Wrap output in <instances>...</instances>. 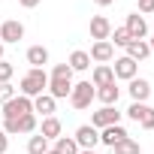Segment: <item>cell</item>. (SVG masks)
<instances>
[{"label": "cell", "mask_w": 154, "mask_h": 154, "mask_svg": "<svg viewBox=\"0 0 154 154\" xmlns=\"http://www.w3.org/2000/svg\"><path fill=\"white\" fill-rule=\"evenodd\" d=\"M18 91L24 94V97H39V94H45L48 91V72L45 69H36V66H30L24 75H21V85H18Z\"/></svg>", "instance_id": "1"}, {"label": "cell", "mask_w": 154, "mask_h": 154, "mask_svg": "<svg viewBox=\"0 0 154 154\" xmlns=\"http://www.w3.org/2000/svg\"><path fill=\"white\" fill-rule=\"evenodd\" d=\"M118 121H121V112H118L115 106H103V109H97V112L91 115V127H97V130L112 127V124H118Z\"/></svg>", "instance_id": "7"}, {"label": "cell", "mask_w": 154, "mask_h": 154, "mask_svg": "<svg viewBox=\"0 0 154 154\" xmlns=\"http://www.w3.org/2000/svg\"><path fill=\"white\" fill-rule=\"evenodd\" d=\"M127 136H130V133H127L121 124H112V127H103V130H100V142L109 145V148H115V145H118L121 139H127Z\"/></svg>", "instance_id": "13"}, {"label": "cell", "mask_w": 154, "mask_h": 154, "mask_svg": "<svg viewBox=\"0 0 154 154\" xmlns=\"http://www.w3.org/2000/svg\"><path fill=\"white\" fill-rule=\"evenodd\" d=\"M112 72H115V79H124V82H130V79H136L139 63H136V60H130L127 54H121V57H115V63H112Z\"/></svg>", "instance_id": "8"}, {"label": "cell", "mask_w": 154, "mask_h": 154, "mask_svg": "<svg viewBox=\"0 0 154 154\" xmlns=\"http://www.w3.org/2000/svg\"><path fill=\"white\" fill-rule=\"evenodd\" d=\"M148 45H151V51H154V30H151V39H148Z\"/></svg>", "instance_id": "35"}, {"label": "cell", "mask_w": 154, "mask_h": 154, "mask_svg": "<svg viewBox=\"0 0 154 154\" xmlns=\"http://www.w3.org/2000/svg\"><path fill=\"white\" fill-rule=\"evenodd\" d=\"M36 115L30 112V115H21V118H3V130L6 136H18V133H36Z\"/></svg>", "instance_id": "3"}, {"label": "cell", "mask_w": 154, "mask_h": 154, "mask_svg": "<svg viewBox=\"0 0 154 154\" xmlns=\"http://www.w3.org/2000/svg\"><path fill=\"white\" fill-rule=\"evenodd\" d=\"M130 97H133V103H145L148 97H151V85H148V79H139V75H136V79H130Z\"/></svg>", "instance_id": "15"}, {"label": "cell", "mask_w": 154, "mask_h": 154, "mask_svg": "<svg viewBox=\"0 0 154 154\" xmlns=\"http://www.w3.org/2000/svg\"><path fill=\"white\" fill-rule=\"evenodd\" d=\"M109 33H112V21L106 15H94L91 18V39L100 42V39H109Z\"/></svg>", "instance_id": "12"}, {"label": "cell", "mask_w": 154, "mask_h": 154, "mask_svg": "<svg viewBox=\"0 0 154 154\" xmlns=\"http://www.w3.org/2000/svg\"><path fill=\"white\" fill-rule=\"evenodd\" d=\"M18 39H24V24H21L18 18H6L3 24H0V42H3V45H12V42H18Z\"/></svg>", "instance_id": "5"}, {"label": "cell", "mask_w": 154, "mask_h": 154, "mask_svg": "<svg viewBox=\"0 0 154 154\" xmlns=\"http://www.w3.org/2000/svg\"><path fill=\"white\" fill-rule=\"evenodd\" d=\"M139 124H142V130H154V109H148V112H145V118H142Z\"/></svg>", "instance_id": "30"}, {"label": "cell", "mask_w": 154, "mask_h": 154, "mask_svg": "<svg viewBox=\"0 0 154 154\" xmlns=\"http://www.w3.org/2000/svg\"><path fill=\"white\" fill-rule=\"evenodd\" d=\"M79 154H97V151H88V148H82V151H79Z\"/></svg>", "instance_id": "36"}, {"label": "cell", "mask_w": 154, "mask_h": 154, "mask_svg": "<svg viewBox=\"0 0 154 154\" xmlns=\"http://www.w3.org/2000/svg\"><path fill=\"white\" fill-rule=\"evenodd\" d=\"M12 72H15V66H12L9 60H0V85H6V82L12 79Z\"/></svg>", "instance_id": "28"}, {"label": "cell", "mask_w": 154, "mask_h": 154, "mask_svg": "<svg viewBox=\"0 0 154 154\" xmlns=\"http://www.w3.org/2000/svg\"><path fill=\"white\" fill-rule=\"evenodd\" d=\"M18 3H21L24 9H33V6H39V0H18Z\"/></svg>", "instance_id": "33"}, {"label": "cell", "mask_w": 154, "mask_h": 154, "mask_svg": "<svg viewBox=\"0 0 154 154\" xmlns=\"http://www.w3.org/2000/svg\"><path fill=\"white\" fill-rule=\"evenodd\" d=\"M75 145L79 148H88V151H94L97 145H100V130L97 127H91V124H82L79 130H75Z\"/></svg>", "instance_id": "6"}, {"label": "cell", "mask_w": 154, "mask_h": 154, "mask_svg": "<svg viewBox=\"0 0 154 154\" xmlns=\"http://www.w3.org/2000/svg\"><path fill=\"white\" fill-rule=\"evenodd\" d=\"M12 97H15V88H12L9 82H6V85H0V106H3V103H9Z\"/></svg>", "instance_id": "29"}, {"label": "cell", "mask_w": 154, "mask_h": 154, "mask_svg": "<svg viewBox=\"0 0 154 154\" xmlns=\"http://www.w3.org/2000/svg\"><path fill=\"white\" fill-rule=\"evenodd\" d=\"M51 79H72V69H69V63H54V69H51Z\"/></svg>", "instance_id": "27"}, {"label": "cell", "mask_w": 154, "mask_h": 154, "mask_svg": "<svg viewBox=\"0 0 154 154\" xmlns=\"http://www.w3.org/2000/svg\"><path fill=\"white\" fill-rule=\"evenodd\" d=\"M133 36L127 33V27H112V33H109V42L112 45H118V48H127V42H130Z\"/></svg>", "instance_id": "25"}, {"label": "cell", "mask_w": 154, "mask_h": 154, "mask_svg": "<svg viewBox=\"0 0 154 154\" xmlns=\"http://www.w3.org/2000/svg\"><path fill=\"white\" fill-rule=\"evenodd\" d=\"M124 51H127V57H130V60H136V63H139V60H145V57L151 54V45H148V39H130Z\"/></svg>", "instance_id": "16"}, {"label": "cell", "mask_w": 154, "mask_h": 154, "mask_svg": "<svg viewBox=\"0 0 154 154\" xmlns=\"http://www.w3.org/2000/svg\"><path fill=\"white\" fill-rule=\"evenodd\" d=\"M88 82H91L94 88H106V85H112V82H115V72H112V66H109V63H97Z\"/></svg>", "instance_id": "11"}, {"label": "cell", "mask_w": 154, "mask_h": 154, "mask_svg": "<svg viewBox=\"0 0 154 154\" xmlns=\"http://www.w3.org/2000/svg\"><path fill=\"white\" fill-rule=\"evenodd\" d=\"M148 109H151V106H148V103H130V109H127V118H130V121H136V124H139V121H142V118H145V112H148Z\"/></svg>", "instance_id": "26"}, {"label": "cell", "mask_w": 154, "mask_h": 154, "mask_svg": "<svg viewBox=\"0 0 154 154\" xmlns=\"http://www.w3.org/2000/svg\"><path fill=\"white\" fill-rule=\"evenodd\" d=\"M0 60H3V42H0Z\"/></svg>", "instance_id": "38"}, {"label": "cell", "mask_w": 154, "mask_h": 154, "mask_svg": "<svg viewBox=\"0 0 154 154\" xmlns=\"http://www.w3.org/2000/svg\"><path fill=\"white\" fill-rule=\"evenodd\" d=\"M154 12V0H139V15H148Z\"/></svg>", "instance_id": "31"}, {"label": "cell", "mask_w": 154, "mask_h": 154, "mask_svg": "<svg viewBox=\"0 0 154 154\" xmlns=\"http://www.w3.org/2000/svg\"><path fill=\"white\" fill-rule=\"evenodd\" d=\"M124 27H127V33H130L133 39H145V36H148V21H145V15H139V12H130L127 21H124Z\"/></svg>", "instance_id": "9"}, {"label": "cell", "mask_w": 154, "mask_h": 154, "mask_svg": "<svg viewBox=\"0 0 154 154\" xmlns=\"http://www.w3.org/2000/svg\"><path fill=\"white\" fill-rule=\"evenodd\" d=\"M94 3H97V6H112L115 0H94Z\"/></svg>", "instance_id": "34"}, {"label": "cell", "mask_w": 154, "mask_h": 154, "mask_svg": "<svg viewBox=\"0 0 154 154\" xmlns=\"http://www.w3.org/2000/svg\"><path fill=\"white\" fill-rule=\"evenodd\" d=\"M69 91H72V79H51L48 75V91L45 94H51L54 100H66Z\"/></svg>", "instance_id": "14"}, {"label": "cell", "mask_w": 154, "mask_h": 154, "mask_svg": "<svg viewBox=\"0 0 154 154\" xmlns=\"http://www.w3.org/2000/svg\"><path fill=\"white\" fill-rule=\"evenodd\" d=\"M88 54H91V60H94V63H109V60L115 57V45H112L109 39H100V42H94V45H91V51H88Z\"/></svg>", "instance_id": "10"}, {"label": "cell", "mask_w": 154, "mask_h": 154, "mask_svg": "<svg viewBox=\"0 0 154 154\" xmlns=\"http://www.w3.org/2000/svg\"><path fill=\"white\" fill-rule=\"evenodd\" d=\"M51 145H48V139L45 136H39V133H33L30 139H27V154H45Z\"/></svg>", "instance_id": "23"}, {"label": "cell", "mask_w": 154, "mask_h": 154, "mask_svg": "<svg viewBox=\"0 0 154 154\" xmlns=\"http://www.w3.org/2000/svg\"><path fill=\"white\" fill-rule=\"evenodd\" d=\"M45 154H60V151H54V148H48V151H45Z\"/></svg>", "instance_id": "37"}, {"label": "cell", "mask_w": 154, "mask_h": 154, "mask_svg": "<svg viewBox=\"0 0 154 154\" xmlns=\"http://www.w3.org/2000/svg\"><path fill=\"white\" fill-rule=\"evenodd\" d=\"M27 63L36 66V69H45V63H48V48H45V45H30V48H27Z\"/></svg>", "instance_id": "18"}, {"label": "cell", "mask_w": 154, "mask_h": 154, "mask_svg": "<svg viewBox=\"0 0 154 154\" xmlns=\"http://www.w3.org/2000/svg\"><path fill=\"white\" fill-rule=\"evenodd\" d=\"M54 106H57V100H54L51 94H39V97H33V112H39L42 118L54 115Z\"/></svg>", "instance_id": "19"}, {"label": "cell", "mask_w": 154, "mask_h": 154, "mask_svg": "<svg viewBox=\"0 0 154 154\" xmlns=\"http://www.w3.org/2000/svg\"><path fill=\"white\" fill-rule=\"evenodd\" d=\"M0 109H3V118H21V115H30L33 112V100L24 97V94H15L9 103H3Z\"/></svg>", "instance_id": "4"}, {"label": "cell", "mask_w": 154, "mask_h": 154, "mask_svg": "<svg viewBox=\"0 0 154 154\" xmlns=\"http://www.w3.org/2000/svg\"><path fill=\"white\" fill-rule=\"evenodd\" d=\"M54 151H60V154H79L82 148L75 145L72 136H57V139H54Z\"/></svg>", "instance_id": "22"}, {"label": "cell", "mask_w": 154, "mask_h": 154, "mask_svg": "<svg viewBox=\"0 0 154 154\" xmlns=\"http://www.w3.org/2000/svg\"><path fill=\"white\" fill-rule=\"evenodd\" d=\"M6 151H9V136L0 130V154H6Z\"/></svg>", "instance_id": "32"}, {"label": "cell", "mask_w": 154, "mask_h": 154, "mask_svg": "<svg viewBox=\"0 0 154 154\" xmlns=\"http://www.w3.org/2000/svg\"><path fill=\"white\" fill-rule=\"evenodd\" d=\"M94 97H97V88L85 79V82H75L72 85V91H69V106L72 109H91V103H94Z\"/></svg>", "instance_id": "2"}, {"label": "cell", "mask_w": 154, "mask_h": 154, "mask_svg": "<svg viewBox=\"0 0 154 154\" xmlns=\"http://www.w3.org/2000/svg\"><path fill=\"white\" fill-rule=\"evenodd\" d=\"M118 97H121V88L112 82V85H106V88H97V97H94V100H100L103 106H115Z\"/></svg>", "instance_id": "21"}, {"label": "cell", "mask_w": 154, "mask_h": 154, "mask_svg": "<svg viewBox=\"0 0 154 154\" xmlns=\"http://www.w3.org/2000/svg\"><path fill=\"white\" fill-rule=\"evenodd\" d=\"M112 151H115V154H142V145H139L136 139H130V136H127V139H121Z\"/></svg>", "instance_id": "24"}, {"label": "cell", "mask_w": 154, "mask_h": 154, "mask_svg": "<svg viewBox=\"0 0 154 154\" xmlns=\"http://www.w3.org/2000/svg\"><path fill=\"white\" fill-rule=\"evenodd\" d=\"M60 133H63V124H60V118H54V115L42 118V124H39V136H45V139L51 142V139H57Z\"/></svg>", "instance_id": "17"}, {"label": "cell", "mask_w": 154, "mask_h": 154, "mask_svg": "<svg viewBox=\"0 0 154 154\" xmlns=\"http://www.w3.org/2000/svg\"><path fill=\"white\" fill-rule=\"evenodd\" d=\"M66 63H69V69H72V72H85V69H91V54H88V51H82V48H75V51L69 54V60H66Z\"/></svg>", "instance_id": "20"}]
</instances>
